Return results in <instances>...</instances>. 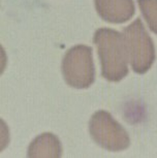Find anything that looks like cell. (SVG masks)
Listing matches in <instances>:
<instances>
[{
    "mask_svg": "<svg viewBox=\"0 0 157 158\" xmlns=\"http://www.w3.org/2000/svg\"><path fill=\"white\" fill-rule=\"evenodd\" d=\"M93 43L101 63V76L111 82H119L128 74V55L123 33L111 28L95 31Z\"/></svg>",
    "mask_w": 157,
    "mask_h": 158,
    "instance_id": "6da1fadb",
    "label": "cell"
},
{
    "mask_svg": "<svg viewBox=\"0 0 157 158\" xmlns=\"http://www.w3.org/2000/svg\"><path fill=\"white\" fill-rule=\"evenodd\" d=\"M27 155L28 157H61L62 145L55 135L44 132L31 142Z\"/></svg>",
    "mask_w": 157,
    "mask_h": 158,
    "instance_id": "8992f818",
    "label": "cell"
},
{
    "mask_svg": "<svg viewBox=\"0 0 157 158\" xmlns=\"http://www.w3.org/2000/svg\"><path fill=\"white\" fill-rule=\"evenodd\" d=\"M92 48L78 44L67 51L62 60V74L70 87L85 89L90 87L95 80Z\"/></svg>",
    "mask_w": 157,
    "mask_h": 158,
    "instance_id": "3957f363",
    "label": "cell"
},
{
    "mask_svg": "<svg viewBox=\"0 0 157 158\" xmlns=\"http://www.w3.org/2000/svg\"><path fill=\"white\" fill-rule=\"evenodd\" d=\"M127 55L134 73H146L155 61V47L141 19L123 29Z\"/></svg>",
    "mask_w": 157,
    "mask_h": 158,
    "instance_id": "7a4b0ae2",
    "label": "cell"
},
{
    "mask_svg": "<svg viewBox=\"0 0 157 158\" xmlns=\"http://www.w3.org/2000/svg\"><path fill=\"white\" fill-rule=\"evenodd\" d=\"M94 2L99 17L109 23L127 22L135 11L133 0H94Z\"/></svg>",
    "mask_w": 157,
    "mask_h": 158,
    "instance_id": "5b68a950",
    "label": "cell"
},
{
    "mask_svg": "<svg viewBox=\"0 0 157 158\" xmlns=\"http://www.w3.org/2000/svg\"><path fill=\"white\" fill-rule=\"evenodd\" d=\"M138 3L150 30L157 34V0H138Z\"/></svg>",
    "mask_w": 157,
    "mask_h": 158,
    "instance_id": "52a82bcc",
    "label": "cell"
},
{
    "mask_svg": "<svg viewBox=\"0 0 157 158\" xmlns=\"http://www.w3.org/2000/svg\"><path fill=\"white\" fill-rule=\"evenodd\" d=\"M89 132L97 145L108 151H123L130 145L128 132L106 111H97L92 115Z\"/></svg>",
    "mask_w": 157,
    "mask_h": 158,
    "instance_id": "277c9868",
    "label": "cell"
}]
</instances>
